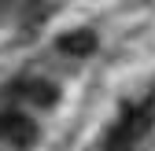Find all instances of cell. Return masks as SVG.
Returning a JSON list of instances; mask_svg holds the SVG:
<instances>
[{"mask_svg":"<svg viewBox=\"0 0 155 151\" xmlns=\"http://www.w3.org/2000/svg\"><path fill=\"white\" fill-rule=\"evenodd\" d=\"M148 122H151L148 103H140V107H126V114H122L118 129L111 133V140H107V147H104V151H133V147H137V140L144 137Z\"/></svg>","mask_w":155,"mask_h":151,"instance_id":"obj_1","label":"cell"}]
</instances>
